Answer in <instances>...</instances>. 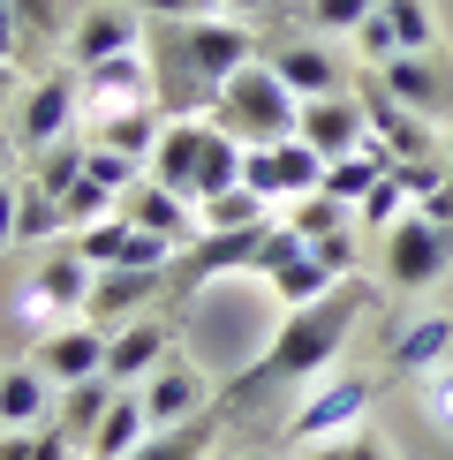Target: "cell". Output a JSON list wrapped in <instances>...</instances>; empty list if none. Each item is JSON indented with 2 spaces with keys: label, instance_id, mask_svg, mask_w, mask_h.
Returning <instances> with one entry per match:
<instances>
[{
  "label": "cell",
  "instance_id": "52a82bcc",
  "mask_svg": "<svg viewBox=\"0 0 453 460\" xmlns=\"http://www.w3.org/2000/svg\"><path fill=\"white\" fill-rule=\"evenodd\" d=\"M378 408V377L363 370H348V377H325L302 408L288 415V438H302V446H317V438H340V430H355L363 415Z\"/></svg>",
  "mask_w": 453,
  "mask_h": 460
},
{
  "label": "cell",
  "instance_id": "3957f363",
  "mask_svg": "<svg viewBox=\"0 0 453 460\" xmlns=\"http://www.w3.org/2000/svg\"><path fill=\"white\" fill-rule=\"evenodd\" d=\"M295 113H302V99L280 84V68L264 61V53H257V61H242L219 84V99H212V121L235 144H280V137H295Z\"/></svg>",
  "mask_w": 453,
  "mask_h": 460
},
{
  "label": "cell",
  "instance_id": "603a6c76",
  "mask_svg": "<svg viewBox=\"0 0 453 460\" xmlns=\"http://www.w3.org/2000/svg\"><path fill=\"white\" fill-rule=\"evenodd\" d=\"M264 61L280 68V84H288L295 99H333V91H340V61L325 46H272Z\"/></svg>",
  "mask_w": 453,
  "mask_h": 460
},
{
  "label": "cell",
  "instance_id": "5b68a950",
  "mask_svg": "<svg viewBox=\"0 0 453 460\" xmlns=\"http://www.w3.org/2000/svg\"><path fill=\"white\" fill-rule=\"evenodd\" d=\"M91 279H99V264H91L84 249H53V257L31 272V287L15 295V310H23L31 332H46V324H61V317H84Z\"/></svg>",
  "mask_w": 453,
  "mask_h": 460
},
{
  "label": "cell",
  "instance_id": "7402d4cb",
  "mask_svg": "<svg viewBox=\"0 0 453 460\" xmlns=\"http://www.w3.org/2000/svg\"><path fill=\"white\" fill-rule=\"evenodd\" d=\"M386 362L401 377H423V370H439V362H453V317H415L408 332H393Z\"/></svg>",
  "mask_w": 453,
  "mask_h": 460
},
{
  "label": "cell",
  "instance_id": "f6af8a7d",
  "mask_svg": "<svg viewBox=\"0 0 453 460\" xmlns=\"http://www.w3.org/2000/svg\"><path fill=\"white\" fill-rule=\"evenodd\" d=\"M0 181H8V144H0Z\"/></svg>",
  "mask_w": 453,
  "mask_h": 460
},
{
  "label": "cell",
  "instance_id": "8fae6325",
  "mask_svg": "<svg viewBox=\"0 0 453 460\" xmlns=\"http://www.w3.org/2000/svg\"><path fill=\"white\" fill-rule=\"evenodd\" d=\"M355 99H363V121H370V137L386 144L393 159H439V137H431V121H423L415 106H401L386 84H378V75H363V84H355Z\"/></svg>",
  "mask_w": 453,
  "mask_h": 460
},
{
  "label": "cell",
  "instance_id": "484cf974",
  "mask_svg": "<svg viewBox=\"0 0 453 460\" xmlns=\"http://www.w3.org/2000/svg\"><path fill=\"white\" fill-rule=\"evenodd\" d=\"M159 128H166V113H159V106H137V113H113V121H99V128H91V144L129 151V159H144V166H151V144H159Z\"/></svg>",
  "mask_w": 453,
  "mask_h": 460
},
{
  "label": "cell",
  "instance_id": "d4e9b609",
  "mask_svg": "<svg viewBox=\"0 0 453 460\" xmlns=\"http://www.w3.org/2000/svg\"><path fill=\"white\" fill-rule=\"evenodd\" d=\"M113 393L121 385H106V377H84V385H61V408H53V423H61L76 446H91V430H99V415L113 408Z\"/></svg>",
  "mask_w": 453,
  "mask_h": 460
},
{
  "label": "cell",
  "instance_id": "ffe728a7",
  "mask_svg": "<svg viewBox=\"0 0 453 460\" xmlns=\"http://www.w3.org/2000/svg\"><path fill=\"white\" fill-rule=\"evenodd\" d=\"M378 84H386L401 106H415V113H453V84L423 61V53H393V61L378 68Z\"/></svg>",
  "mask_w": 453,
  "mask_h": 460
},
{
  "label": "cell",
  "instance_id": "d6a6232c",
  "mask_svg": "<svg viewBox=\"0 0 453 460\" xmlns=\"http://www.w3.org/2000/svg\"><path fill=\"white\" fill-rule=\"evenodd\" d=\"M129 234H137V226H129V212H106V219H91V226H76V249H84L91 264H121V249H129Z\"/></svg>",
  "mask_w": 453,
  "mask_h": 460
},
{
  "label": "cell",
  "instance_id": "d6986e66",
  "mask_svg": "<svg viewBox=\"0 0 453 460\" xmlns=\"http://www.w3.org/2000/svg\"><path fill=\"white\" fill-rule=\"evenodd\" d=\"M53 408H61V385L38 362H8L0 370V430H38V423H53Z\"/></svg>",
  "mask_w": 453,
  "mask_h": 460
},
{
  "label": "cell",
  "instance_id": "4fadbf2b",
  "mask_svg": "<svg viewBox=\"0 0 453 460\" xmlns=\"http://www.w3.org/2000/svg\"><path fill=\"white\" fill-rule=\"evenodd\" d=\"M113 53H144V15L129 8V0H113V8H84L68 31V61L76 68H99Z\"/></svg>",
  "mask_w": 453,
  "mask_h": 460
},
{
  "label": "cell",
  "instance_id": "60d3db41",
  "mask_svg": "<svg viewBox=\"0 0 453 460\" xmlns=\"http://www.w3.org/2000/svg\"><path fill=\"white\" fill-rule=\"evenodd\" d=\"M15 212H23V181H0V249L15 242Z\"/></svg>",
  "mask_w": 453,
  "mask_h": 460
},
{
  "label": "cell",
  "instance_id": "e0dca14e",
  "mask_svg": "<svg viewBox=\"0 0 453 460\" xmlns=\"http://www.w3.org/2000/svg\"><path fill=\"white\" fill-rule=\"evenodd\" d=\"M121 212H129V226H144V234H166L174 249H189V242L204 234L197 204H189V197H174V189H166V181H151V174L121 197Z\"/></svg>",
  "mask_w": 453,
  "mask_h": 460
},
{
  "label": "cell",
  "instance_id": "1f68e13d",
  "mask_svg": "<svg viewBox=\"0 0 453 460\" xmlns=\"http://www.w3.org/2000/svg\"><path fill=\"white\" fill-rule=\"evenodd\" d=\"M53 234H68V212H61V197H53V189H38V181H23L15 242H53Z\"/></svg>",
  "mask_w": 453,
  "mask_h": 460
},
{
  "label": "cell",
  "instance_id": "ab89813d",
  "mask_svg": "<svg viewBox=\"0 0 453 460\" xmlns=\"http://www.w3.org/2000/svg\"><path fill=\"white\" fill-rule=\"evenodd\" d=\"M144 23H182V15H212V0H129Z\"/></svg>",
  "mask_w": 453,
  "mask_h": 460
},
{
  "label": "cell",
  "instance_id": "cb8c5ba5",
  "mask_svg": "<svg viewBox=\"0 0 453 460\" xmlns=\"http://www.w3.org/2000/svg\"><path fill=\"white\" fill-rule=\"evenodd\" d=\"M264 287H272V302H288V310H302V302L333 295V287H340V272H333L325 257H317L310 242H302V249H295L288 264H272V272H264Z\"/></svg>",
  "mask_w": 453,
  "mask_h": 460
},
{
  "label": "cell",
  "instance_id": "9a60e30c",
  "mask_svg": "<svg viewBox=\"0 0 453 460\" xmlns=\"http://www.w3.org/2000/svg\"><path fill=\"white\" fill-rule=\"evenodd\" d=\"M166 355H174V332H166V317L144 310V317H129L121 332L106 340V370H99V377H106V385H144Z\"/></svg>",
  "mask_w": 453,
  "mask_h": 460
},
{
  "label": "cell",
  "instance_id": "f35d334b",
  "mask_svg": "<svg viewBox=\"0 0 453 460\" xmlns=\"http://www.w3.org/2000/svg\"><path fill=\"white\" fill-rule=\"evenodd\" d=\"M378 0H310V31H363Z\"/></svg>",
  "mask_w": 453,
  "mask_h": 460
},
{
  "label": "cell",
  "instance_id": "c3c4849f",
  "mask_svg": "<svg viewBox=\"0 0 453 460\" xmlns=\"http://www.w3.org/2000/svg\"><path fill=\"white\" fill-rule=\"evenodd\" d=\"M76 460H91V453H76Z\"/></svg>",
  "mask_w": 453,
  "mask_h": 460
},
{
  "label": "cell",
  "instance_id": "83f0119b",
  "mask_svg": "<svg viewBox=\"0 0 453 460\" xmlns=\"http://www.w3.org/2000/svg\"><path fill=\"white\" fill-rule=\"evenodd\" d=\"M272 189H280L288 204L310 197V189H325V159H317L302 137H280V144H272Z\"/></svg>",
  "mask_w": 453,
  "mask_h": 460
},
{
  "label": "cell",
  "instance_id": "30bf717a",
  "mask_svg": "<svg viewBox=\"0 0 453 460\" xmlns=\"http://www.w3.org/2000/svg\"><path fill=\"white\" fill-rule=\"evenodd\" d=\"M295 137L317 151V159H348V151H363V144H378L370 137V121H363V99L355 91H333V99H302V113H295Z\"/></svg>",
  "mask_w": 453,
  "mask_h": 460
},
{
  "label": "cell",
  "instance_id": "b9f144b4",
  "mask_svg": "<svg viewBox=\"0 0 453 460\" xmlns=\"http://www.w3.org/2000/svg\"><path fill=\"white\" fill-rule=\"evenodd\" d=\"M23 53V23H15V0H0V61Z\"/></svg>",
  "mask_w": 453,
  "mask_h": 460
},
{
  "label": "cell",
  "instance_id": "44dd1931",
  "mask_svg": "<svg viewBox=\"0 0 453 460\" xmlns=\"http://www.w3.org/2000/svg\"><path fill=\"white\" fill-rule=\"evenodd\" d=\"M144 438H151L144 393H137V385H121V393H113V408L99 415V430H91V460H129Z\"/></svg>",
  "mask_w": 453,
  "mask_h": 460
},
{
  "label": "cell",
  "instance_id": "277c9868",
  "mask_svg": "<svg viewBox=\"0 0 453 460\" xmlns=\"http://www.w3.org/2000/svg\"><path fill=\"white\" fill-rule=\"evenodd\" d=\"M378 242H386V287H401V295H423L453 264V226L423 219V212H401Z\"/></svg>",
  "mask_w": 453,
  "mask_h": 460
},
{
  "label": "cell",
  "instance_id": "4316f807",
  "mask_svg": "<svg viewBox=\"0 0 453 460\" xmlns=\"http://www.w3.org/2000/svg\"><path fill=\"white\" fill-rule=\"evenodd\" d=\"M288 226H295L302 242L348 234V226H355V204H348V197H333V189H310V197H295V204H288Z\"/></svg>",
  "mask_w": 453,
  "mask_h": 460
},
{
  "label": "cell",
  "instance_id": "7a4b0ae2",
  "mask_svg": "<svg viewBox=\"0 0 453 460\" xmlns=\"http://www.w3.org/2000/svg\"><path fill=\"white\" fill-rule=\"evenodd\" d=\"M363 310H370V287L363 279H340L333 295L288 310V324L272 332V348L235 377V408H242V400H257V393H280V385H302V377L333 370V355L355 340V317H363Z\"/></svg>",
  "mask_w": 453,
  "mask_h": 460
},
{
  "label": "cell",
  "instance_id": "74e56055",
  "mask_svg": "<svg viewBox=\"0 0 453 460\" xmlns=\"http://www.w3.org/2000/svg\"><path fill=\"white\" fill-rule=\"evenodd\" d=\"M61 212H68V234H76V226H91V219H106V212H121V197H113V189L106 181H76L68 189V197H61Z\"/></svg>",
  "mask_w": 453,
  "mask_h": 460
},
{
  "label": "cell",
  "instance_id": "9c48e42d",
  "mask_svg": "<svg viewBox=\"0 0 453 460\" xmlns=\"http://www.w3.org/2000/svg\"><path fill=\"white\" fill-rule=\"evenodd\" d=\"M272 226V219H264ZM264 226H235V234H197L174 257V295H197L204 279H226V272H257L264 264Z\"/></svg>",
  "mask_w": 453,
  "mask_h": 460
},
{
  "label": "cell",
  "instance_id": "d590c367",
  "mask_svg": "<svg viewBox=\"0 0 453 460\" xmlns=\"http://www.w3.org/2000/svg\"><path fill=\"white\" fill-rule=\"evenodd\" d=\"M23 38H68L76 31V0H15Z\"/></svg>",
  "mask_w": 453,
  "mask_h": 460
},
{
  "label": "cell",
  "instance_id": "2e32d148",
  "mask_svg": "<svg viewBox=\"0 0 453 460\" xmlns=\"http://www.w3.org/2000/svg\"><path fill=\"white\" fill-rule=\"evenodd\" d=\"M144 415H151V430H174V423H189V415H204V377H197V362H182V355H166L159 370L144 377Z\"/></svg>",
  "mask_w": 453,
  "mask_h": 460
},
{
  "label": "cell",
  "instance_id": "ba28073f",
  "mask_svg": "<svg viewBox=\"0 0 453 460\" xmlns=\"http://www.w3.org/2000/svg\"><path fill=\"white\" fill-rule=\"evenodd\" d=\"M84 75V128L113 121V113H137V106H159V91H151V61L144 53H113L99 68H76Z\"/></svg>",
  "mask_w": 453,
  "mask_h": 460
},
{
  "label": "cell",
  "instance_id": "f1b7e54d",
  "mask_svg": "<svg viewBox=\"0 0 453 460\" xmlns=\"http://www.w3.org/2000/svg\"><path fill=\"white\" fill-rule=\"evenodd\" d=\"M242 151H250V144H235V137H226V128L212 121V144H204V166H197V181H189V204L219 197V189H242Z\"/></svg>",
  "mask_w": 453,
  "mask_h": 460
},
{
  "label": "cell",
  "instance_id": "f546056e",
  "mask_svg": "<svg viewBox=\"0 0 453 460\" xmlns=\"http://www.w3.org/2000/svg\"><path fill=\"white\" fill-rule=\"evenodd\" d=\"M197 219H204V234H235V226H264L272 204H264L257 189H219V197L197 204Z\"/></svg>",
  "mask_w": 453,
  "mask_h": 460
},
{
  "label": "cell",
  "instance_id": "7bdbcfd3",
  "mask_svg": "<svg viewBox=\"0 0 453 460\" xmlns=\"http://www.w3.org/2000/svg\"><path fill=\"white\" fill-rule=\"evenodd\" d=\"M423 219L453 226V174H446V181H439V189H431V197H423Z\"/></svg>",
  "mask_w": 453,
  "mask_h": 460
},
{
  "label": "cell",
  "instance_id": "e575fe53",
  "mask_svg": "<svg viewBox=\"0 0 453 460\" xmlns=\"http://www.w3.org/2000/svg\"><path fill=\"white\" fill-rule=\"evenodd\" d=\"M401 212H408V189H401V174H393V166H386V174L370 181V197L355 204V226H370V234H386V226L401 219Z\"/></svg>",
  "mask_w": 453,
  "mask_h": 460
},
{
  "label": "cell",
  "instance_id": "ac0fdd59",
  "mask_svg": "<svg viewBox=\"0 0 453 460\" xmlns=\"http://www.w3.org/2000/svg\"><path fill=\"white\" fill-rule=\"evenodd\" d=\"M204 144H212V113L166 121L159 144H151V181H166L174 197H189V181H197V166H204Z\"/></svg>",
  "mask_w": 453,
  "mask_h": 460
},
{
  "label": "cell",
  "instance_id": "8992f818",
  "mask_svg": "<svg viewBox=\"0 0 453 460\" xmlns=\"http://www.w3.org/2000/svg\"><path fill=\"white\" fill-rule=\"evenodd\" d=\"M84 128V75L76 68H53V75H38V84L15 99V137H23V151L38 159L46 144H61Z\"/></svg>",
  "mask_w": 453,
  "mask_h": 460
},
{
  "label": "cell",
  "instance_id": "836d02e7",
  "mask_svg": "<svg viewBox=\"0 0 453 460\" xmlns=\"http://www.w3.org/2000/svg\"><path fill=\"white\" fill-rule=\"evenodd\" d=\"M378 15L393 23V53H431V8L423 0H378Z\"/></svg>",
  "mask_w": 453,
  "mask_h": 460
},
{
  "label": "cell",
  "instance_id": "7dc6e473",
  "mask_svg": "<svg viewBox=\"0 0 453 460\" xmlns=\"http://www.w3.org/2000/svg\"><path fill=\"white\" fill-rule=\"evenodd\" d=\"M0 91H8V61H0Z\"/></svg>",
  "mask_w": 453,
  "mask_h": 460
},
{
  "label": "cell",
  "instance_id": "bcb514c9",
  "mask_svg": "<svg viewBox=\"0 0 453 460\" xmlns=\"http://www.w3.org/2000/svg\"><path fill=\"white\" fill-rule=\"evenodd\" d=\"M235 460H272V453H235Z\"/></svg>",
  "mask_w": 453,
  "mask_h": 460
},
{
  "label": "cell",
  "instance_id": "4dcf8cb0",
  "mask_svg": "<svg viewBox=\"0 0 453 460\" xmlns=\"http://www.w3.org/2000/svg\"><path fill=\"white\" fill-rule=\"evenodd\" d=\"M212 415H189V423H174V430H151L129 460H204V446H212Z\"/></svg>",
  "mask_w": 453,
  "mask_h": 460
},
{
  "label": "cell",
  "instance_id": "7c38bea8",
  "mask_svg": "<svg viewBox=\"0 0 453 460\" xmlns=\"http://www.w3.org/2000/svg\"><path fill=\"white\" fill-rule=\"evenodd\" d=\"M174 279V264H106L99 279H91V302H84V317L91 324H113V317H144L151 302H159V287Z\"/></svg>",
  "mask_w": 453,
  "mask_h": 460
},
{
  "label": "cell",
  "instance_id": "ee69618b",
  "mask_svg": "<svg viewBox=\"0 0 453 460\" xmlns=\"http://www.w3.org/2000/svg\"><path fill=\"white\" fill-rule=\"evenodd\" d=\"M212 8H226V15H250V8H272V0H212Z\"/></svg>",
  "mask_w": 453,
  "mask_h": 460
},
{
  "label": "cell",
  "instance_id": "5bb4252c",
  "mask_svg": "<svg viewBox=\"0 0 453 460\" xmlns=\"http://www.w3.org/2000/svg\"><path fill=\"white\" fill-rule=\"evenodd\" d=\"M106 324H91V317H76V324H61V332H46L38 340V370L53 377V385H84V377H99L106 370Z\"/></svg>",
  "mask_w": 453,
  "mask_h": 460
},
{
  "label": "cell",
  "instance_id": "6da1fadb",
  "mask_svg": "<svg viewBox=\"0 0 453 460\" xmlns=\"http://www.w3.org/2000/svg\"><path fill=\"white\" fill-rule=\"evenodd\" d=\"M242 61H257V38L242 23H212V15L151 23V91H159L166 121H182V113H212L219 84Z\"/></svg>",
  "mask_w": 453,
  "mask_h": 460
},
{
  "label": "cell",
  "instance_id": "8d00e7d4",
  "mask_svg": "<svg viewBox=\"0 0 453 460\" xmlns=\"http://www.w3.org/2000/svg\"><path fill=\"white\" fill-rule=\"evenodd\" d=\"M415 393H423V423L439 430V438H453V362L423 370V377H415Z\"/></svg>",
  "mask_w": 453,
  "mask_h": 460
}]
</instances>
